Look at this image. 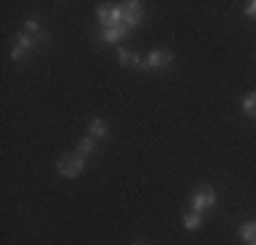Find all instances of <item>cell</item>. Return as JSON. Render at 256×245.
<instances>
[{
  "mask_svg": "<svg viewBox=\"0 0 256 245\" xmlns=\"http://www.w3.org/2000/svg\"><path fill=\"white\" fill-rule=\"evenodd\" d=\"M98 22H101L104 30L118 28V24H126V8L123 6H114V3L98 6Z\"/></svg>",
  "mask_w": 256,
  "mask_h": 245,
  "instance_id": "6da1fadb",
  "label": "cell"
},
{
  "mask_svg": "<svg viewBox=\"0 0 256 245\" xmlns=\"http://www.w3.org/2000/svg\"><path fill=\"white\" fill-rule=\"evenodd\" d=\"M191 207H194V212L212 210V207H216V191H212L210 186L196 188V191H194V196H191Z\"/></svg>",
  "mask_w": 256,
  "mask_h": 245,
  "instance_id": "7a4b0ae2",
  "label": "cell"
},
{
  "mask_svg": "<svg viewBox=\"0 0 256 245\" xmlns=\"http://www.w3.org/2000/svg\"><path fill=\"white\" fill-rule=\"evenodd\" d=\"M82 169H84V158L76 156V152L63 156V158L58 161V172H60L63 177H76V174H82Z\"/></svg>",
  "mask_w": 256,
  "mask_h": 245,
  "instance_id": "3957f363",
  "label": "cell"
},
{
  "mask_svg": "<svg viewBox=\"0 0 256 245\" xmlns=\"http://www.w3.org/2000/svg\"><path fill=\"white\" fill-rule=\"evenodd\" d=\"M174 54L166 52V49H153V52L148 54V60H144V68H166V66H172Z\"/></svg>",
  "mask_w": 256,
  "mask_h": 245,
  "instance_id": "277c9868",
  "label": "cell"
},
{
  "mask_svg": "<svg viewBox=\"0 0 256 245\" xmlns=\"http://www.w3.org/2000/svg\"><path fill=\"white\" fill-rule=\"evenodd\" d=\"M14 49H11V58L14 60H22V58H28V52L33 49V36H28V33H20L14 38V44H11Z\"/></svg>",
  "mask_w": 256,
  "mask_h": 245,
  "instance_id": "5b68a950",
  "label": "cell"
},
{
  "mask_svg": "<svg viewBox=\"0 0 256 245\" xmlns=\"http://www.w3.org/2000/svg\"><path fill=\"white\" fill-rule=\"evenodd\" d=\"M128 33H131V28H128V24H118V28L101 30V41H104V44H120Z\"/></svg>",
  "mask_w": 256,
  "mask_h": 245,
  "instance_id": "8992f818",
  "label": "cell"
},
{
  "mask_svg": "<svg viewBox=\"0 0 256 245\" xmlns=\"http://www.w3.org/2000/svg\"><path fill=\"white\" fill-rule=\"evenodd\" d=\"M123 8H126V24L128 28H134V24L142 22L144 14H142V3H139V0H131V3H126Z\"/></svg>",
  "mask_w": 256,
  "mask_h": 245,
  "instance_id": "52a82bcc",
  "label": "cell"
},
{
  "mask_svg": "<svg viewBox=\"0 0 256 245\" xmlns=\"http://www.w3.org/2000/svg\"><path fill=\"white\" fill-rule=\"evenodd\" d=\"M90 136L93 139H106L109 136V126L104 120H93L90 122Z\"/></svg>",
  "mask_w": 256,
  "mask_h": 245,
  "instance_id": "ba28073f",
  "label": "cell"
},
{
  "mask_svg": "<svg viewBox=\"0 0 256 245\" xmlns=\"http://www.w3.org/2000/svg\"><path fill=\"white\" fill-rule=\"evenodd\" d=\"M182 226H186L188 232H196L199 226H202V212H186V218H182Z\"/></svg>",
  "mask_w": 256,
  "mask_h": 245,
  "instance_id": "9c48e42d",
  "label": "cell"
},
{
  "mask_svg": "<svg viewBox=\"0 0 256 245\" xmlns=\"http://www.w3.org/2000/svg\"><path fill=\"white\" fill-rule=\"evenodd\" d=\"M96 150V139L93 136H82V142H79L76 144V156H90V152H93Z\"/></svg>",
  "mask_w": 256,
  "mask_h": 245,
  "instance_id": "30bf717a",
  "label": "cell"
},
{
  "mask_svg": "<svg viewBox=\"0 0 256 245\" xmlns=\"http://www.w3.org/2000/svg\"><path fill=\"white\" fill-rule=\"evenodd\" d=\"M240 237L246 242H254L256 240V220H246V224L240 226Z\"/></svg>",
  "mask_w": 256,
  "mask_h": 245,
  "instance_id": "8fae6325",
  "label": "cell"
},
{
  "mask_svg": "<svg viewBox=\"0 0 256 245\" xmlns=\"http://www.w3.org/2000/svg\"><path fill=\"white\" fill-rule=\"evenodd\" d=\"M242 112H246L248 118H256V93H248L242 98Z\"/></svg>",
  "mask_w": 256,
  "mask_h": 245,
  "instance_id": "7c38bea8",
  "label": "cell"
},
{
  "mask_svg": "<svg viewBox=\"0 0 256 245\" xmlns=\"http://www.w3.org/2000/svg\"><path fill=\"white\" fill-rule=\"evenodd\" d=\"M38 30H41V28H38V22H36V20H28V22H25V33H28V36H36Z\"/></svg>",
  "mask_w": 256,
  "mask_h": 245,
  "instance_id": "4fadbf2b",
  "label": "cell"
},
{
  "mask_svg": "<svg viewBox=\"0 0 256 245\" xmlns=\"http://www.w3.org/2000/svg\"><path fill=\"white\" fill-rule=\"evenodd\" d=\"M131 54H134V52H126V46H120V49H118V60H120L123 66H126V63H131Z\"/></svg>",
  "mask_w": 256,
  "mask_h": 245,
  "instance_id": "5bb4252c",
  "label": "cell"
},
{
  "mask_svg": "<svg viewBox=\"0 0 256 245\" xmlns=\"http://www.w3.org/2000/svg\"><path fill=\"white\" fill-rule=\"evenodd\" d=\"M246 14L248 16H256V0H251V3L246 6Z\"/></svg>",
  "mask_w": 256,
  "mask_h": 245,
  "instance_id": "9a60e30c",
  "label": "cell"
},
{
  "mask_svg": "<svg viewBox=\"0 0 256 245\" xmlns=\"http://www.w3.org/2000/svg\"><path fill=\"white\" fill-rule=\"evenodd\" d=\"M134 245H144V242H134Z\"/></svg>",
  "mask_w": 256,
  "mask_h": 245,
  "instance_id": "2e32d148",
  "label": "cell"
},
{
  "mask_svg": "<svg viewBox=\"0 0 256 245\" xmlns=\"http://www.w3.org/2000/svg\"><path fill=\"white\" fill-rule=\"evenodd\" d=\"M251 245H256V240H254V242H251Z\"/></svg>",
  "mask_w": 256,
  "mask_h": 245,
  "instance_id": "e0dca14e",
  "label": "cell"
}]
</instances>
